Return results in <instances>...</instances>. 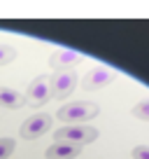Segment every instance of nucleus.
<instances>
[{
  "mask_svg": "<svg viewBox=\"0 0 149 159\" xmlns=\"http://www.w3.org/2000/svg\"><path fill=\"white\" fill-rule=\"evenodd\" d=\"M98 138V129L93 126H84V124H65L58 131H54V143H70L77 148L93 143Z\"/></svg>",
  "mask_w": 149,
  "mask_h": 159,
  "instance_id": "obj_2",
  "label": "nucleus"
},
{
  "mask_svg": "<svg viewBox=\"0 0 149 159\" xmlns=\"http://www.w3.org/2000/svg\"><path fill=\"white\" fill-rule=\"evenodd\" d=\"M16 59V49L10 45H0V66H10Z\"/></svg>",
  "mask_w": 149,
  "mask_h": 159,
  "instance_id": "obj_11",
  "label": "nucleus"
},
{
  "mask_svg": "<svg viewBox=\"0 0 149 159\" xmlns=\"http://www.w3.org/2000/svg\"><path fill=\"white\" fill-rule=\"evenodd\" d=\"M84 56L74 49H56L54 54L49 56V66L54 70H72L77 63H82Z\"/></svg>",
  "mask_w": 149,
  "mask_h": 159,
  "instance_id": "obj_7",
  "label": "nucleus"
},
{
  "mask_svg": "<svg viewBox=\"0 0 149 159\" xmlns=\"http://www.w3.org/2000/svg\"><path fill=\"white\" fill-rule=\"evenodd\" d=\"M114 80H117V73L112 68H107V66H93L84 75V80H82V89L84 91H98L103 87L112 84Z\"/></svg>",
  "mask_w": 149,
  "mask_h": 159,
  "instance_id": "obj_5",
  "label": "nucleus"
},
{
  "mask_svg": "<svg viewBox=\"0 0 149 159\" xmlns=\"http://www.w3.org/2000/svg\"><path fill=\"white\" fill-rule=\"evenodd\" d=\"M130 154H133V159H149V145H135Z\"/></svg>",
  "mask_w": 149,
  "mask_h": 159,
  "instance_id": "obj_13",
  "label": "nucleus"
},
{
  "mask_svg": "<svg viewBox=\"0 0 149 159\" xmlns=\"http://www.w3.org/2000/svg\"><path fill=\"white\" fill-rule=\"evenodd\" d=\"M16 148V140L14 138H0V159H7Z\"/></svg>",
  "mask_w": 149,
  "mask_h": 159,
  "instance_id": "obj_12",
  "label": "nucleus"
},
{
  "mask_svg": "<svg viewBox=\"0 0 149 159\" xmlns=\"http://www.w3.org/2000/svg\"><path fill=\"white\" fill-rule=\"evenodd\" d=\"M49 129H51V115L37 112V115L28 117L23 124H21L19 134H21V138H26V140H35V138H42Z\"/></svg>",
  "mask_w": 149,
  "mask_h": 159,
  "instance_id": "obj_6",
  "label": "nucleus"
},
{
  "mask_svg": "<svg viewBox=\"0 0 149 159\" xmlns=\"http://www.w3.org/2000/svg\"><path fill=\"white\" fill-rule=\"evenodd\" d=\"M79 152H82V148H77V145L54 143L45 150V157L47 159H74V157H79Z\"/></svg>",
  "mask_w": 149,
  "mask_h": 159,
  "instance_id": "obj_8",
  "label": "nucleus"
},
{
  "mask_svg": "<svg viewBox=\"0 0 149 159\" xmlns=\"http://www.w3.org/2000/svg\"><path fill=\"white\" fill-rule=\"evenodd\" d=\"M49 84H51V98L63 101L77 87V73L74 70H56L49 77Z\"/></svg>",
  "mask_w": 149,
  "mask_h": 159,
  "instance_id": "obj_4",
  "label": "nucleus"
},
{
  "mask_svg": "<svg viewBox=\"0 0 149 159\" xmlns=\"http://www.w3.org/2000/svg\"><path fill=\"white\" fill-rule=\"evenodd\" d=\"M98 105L89 103V101H74V103H65L58 108L56 117L63 124H82V122H89V119L98 117Z\"/></svg>",
  "mask_w": 149,
  "mask_h": 159,
  "instance_id": "obj_1",
  "label": "nucleus"
},
{
  "mask_svg": "<svg viewBox=\"0 0 149 159\" xmlns=\"http://www.w3.org/2000/svg\"><path fill=\"white\" fill-rule=\"evenodd\" d=\"M130 112H133V117L142 119V122H149V98H144V101H140V103H135Z\"/></svg>",
  "mask_w": 149,
  "mask_h": 159,
  "instance_id": "obj_10",
  "label": "nucleus"
},
{
  "mask_svg": "<svg viewBox=\"0 0 149 159\" xmlns=\"http://www.w3.org/2000/svg\"><path fill=\"white\" fill-rule=\"evenodd\" d=\"M21 105H23V94H19L12 87H0V108L19 110Z\"/></svg>",
  "mask_w": 149,
  "mask_h": 159,
  "instance_id": "obj_9",
  "label": "nucleus"
},
{
  "mask_svg": "<svg viewBox=\"0 0 149 159\" xmlns=\"http://www.w3.org/2000/svg\"><path fill=\"white\" fill-rule=\"evenodd\" d=\"M51 101V84H49V75H37L28 84L23 94V105L30 108H42Z\"/></svg>",
  "mask_w": 149,
  "mask_h": 159,
  "instance_id": "obj_3",
  "label": "nucleus"
}]
</instances>
